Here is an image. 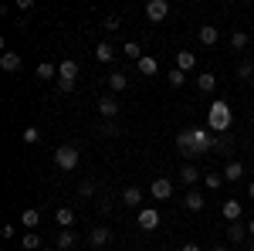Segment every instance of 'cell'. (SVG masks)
<instances>
[{
  "label": "cell",
  "mask_w": 254,
  "mask_h": 251,
  "mask_svg": "<svg viewBox=\"0 0 254 251\" xmlns=\"http://www.w3.org/2000/svg\"><path fill=\"white\" fill-rule=\"evenodd\" d=\"M214 146H217V136H210V129H203V126H196V129H183V133L176 136V150L187 156L190 163L203 160L207 153H214Z\"/></svg>",
  "instance_id": "1"
},
{
  "label": "cell",
  "mask_w": 254,
  "mask_h": 251,
  "mask_svg": "<svg viewBox=\"0 0 254 251\" xmlns=\"http://www.w3.org/2000/svg\"><path fill=\"white\" fill-rule=\"evenodd\" d=\"M231 105L224 102V98H217V102H210V112H207V129L210 133H227L231 129Z\"/></svg>",
  "instance_id": "2"
},
{
  "label": "cell",
  "mask_w": 254,
  "mask_h": 251,
  "mask_svg": "<svg viewBox=\"0 0 254 251\" xmlns=\"http://www.w3.org/2000/svg\"><path fill=\"white\" fill-rule=\"evenodd\" d=\"M78 146H71V143H64V146H58L55 150V163H58V170H64V173H71L75 167H78Z\"/></svg>",
  "instance_id": "3"
},
{
  "label": "cell",
  "mask_w": 254,
  "mask_h": 251,
  "mask_svg": "<svg viewBox=\"0 0 254 251\" xmlns=\"http://www.w3.org/2000/svg\"><path fill=\"white\" fill-rule=\"evenodd\" d=\"M146 17L153 20V24H163V20L170 17V0H149L146 3Z\"/></svg>",
  "instance_id": "4"
},
{
  "label": "cell",
  "mask_w": 254,
  "mask_h": 251,
  "mask_svg": "<svg viewBox=\"0 0 254 251\" xmlns=\"http://www.w3.org/2000/svg\"><path fill=\"white\" fill-rule=\"evenodd\" d=\"M136 221H139V228H142V231H156L159 221H163V214H159L156 207H142Z\"/></svg>",
  "instance_id": "5"
},
{
  "label": "cell",
  "mask_w": 254,
  "mask_h": 251,
  "mask_svg": "<svg viewBox=\"0 0 254 251\" xmlns=\"http://www.w3.org/2000/svg\"><path fill=\"white\" fill-rule=\"evenodd\" d=\"M149 193H153L156 200H170V197H173V183H170L166 176H156V180L149 183Z\"/></svg>",
  "instance_id": "6"
},
{
  "label": "cell",
  "mask_w": 254,
  "mask_h": 251,
  "mask_svg": "<svg viewBox=\"0 0 254 251\" xmlns=\"http://www.w3.org/2000/svg\"><path fill=\"white\" fill-rule=\"evenodd\" d=\"M98 116L102 119H116L119 116V98L116 95H98Z\"/></svg>",
  "instance_id": "7"
},
{
  "label": "cell",
  "mask_w": 254,
  "mask_h": 251,
  "mask_svg": "<svg viewBox=\"0 0 254 251\" xmlns=\"http://www.w3.org/2000/svg\"><path fill=\"white\" fill-rule=\"evenodd\" d=\"M20 65H24V61H20V55H17V51H10V48H7V51L0 55V68H3L7 75H14V72H20Z\"/></svg>",
  "instance_id": "8"
},
{
  "label": "cell",
  "mask_w": 254,
  "mask_h": 251,
  "mask_svg": "<svg viewBox=\"0 0 254 251\" xmlns=\"http://www.w3.org/2000/svg\"><path fill=\"white\" fill-rule=\"evenodd\" d=\"M78 78V61L75 58H64L58 65V82H75Z\"/></svg>",
  "instance_id": "9"
},
{
  "label": "cell",
  "mask_w": 254,
  "mask_h": 251,
  "mask_svg": "<svg viewBox=\"0 0 254 251\" xmlns=\"http://www.w3.org/2000/svg\"><path fill=\"white\" fill-rule=\"evenodd\" d=\"M220 173H224V180H231V183H237V180L244 176V163H241V160H227Z\"/></svg>",
  "instance_id": "10"
},
{
  "label": "cell",
  "mask_w": 254,
  "mask_h": 251,
  "mask_svg": "<svg viewBox=\"0 0 254 251\" xmlns=\"http://www.w3.org/2000/svg\"><path fill=\"white\" fill-rule=\"evenodd\" d=\"M109 241H112V231H109V228H92V231H88V245H92V248H105Z\"/></svg>",
  "instance_id": "11"
},
{
  "label": "cell",
  "mask_w": 254,
  "mask_h": 251,
  "mask_svg": "<svg viewBox=\"0 0 254 251\" xmlns=\"http://www.w3.org/2000/svg\"><path fill=\"white\" fill-rule=\"evenodd\" d=\"M196 88H200L203 95H214V88H217V75H214V72H200V75H196Z\"/></svg>",
  "instance_id": "12"
},
{
  "label": "cell",
  "mask_w": 254,
  "mask_h": 251,
  "mask_svg": "<svg viewBox=\"0 0 254 251\" xmlns=\"http://www.w3.org/2000/svg\"><path fill=\"white\" fill-rule=\"evenodd\" d=\"M220 211H224V217H227L231 224H237V221L244 217V207H241V200H224V207H220Z\"/></svg>",
  "instance_id": "13"
},
{
  "label": "cell",
  "mask_w": 254,
  "mask_h": 251,
  "mask_svg": "<svg viewBox=\"0 0 254 251\" xmlns=\"http://www.w3.org/2000/svg\"><path fill=\"white\" fill-rule=\"evenodd\" d=\"M136 68H139V75L149 78V75H156V72H159V61L153 58V55H142V58L136 61Z\"/></svg>",
  "instance_id": "14"
},
{
  "label": "cell",
  "mask_w": 254,
  "mask_h": 251,
  "mask_svg": "<svg viewBox=\"0 0 254 251\" xmlns=\"http://www.w3.org/2000/svg\"><path fill=\"white\" fill-rule=\"evenodd\" d=\"M183 204H187V211H203V204H207V197L200 190H187V197H183Z\"/></svg>",
  "instance_id": "15"
},
{
  "label": "cell",
  "mask_w": 254,
  "mask_h": 251,
  "mask_svg": "<svg viewBox=\"0 0 254 251\" xmlns=\"http://www.w3.org/2000/svg\"><path fill=\"white\" fill-rule=\"evenodd\" d=\"M180 180H183V187H193L196 180H200V170H196V163H183V167H180Z\"/></svg>",
  "instance_id": "16"
},
{
  "label": "cell",
  "mask_w": 254,
  "mask_h": 251,
  "mask_svg": "<svg viewBox=\"0 0 254 251\" xmlns=\"http://www.w3.org/2000/svg\"><path fill=\"white\" fill-rule=\"evenodd\" d=\"M55 221H58L61 231H71V224H75V211H71V207H58V211H55Z\"/></svg>",
  "instance_id": "17"
},
{
  "label": "cell",
  "mask_w": 254,
  "mask_h": 251,
  "mask_svg": "<svg viewBox=\"0 0 254 251\" xmlns=\"http://www.w3.org/2000/svg\"><path fill=\"white\" fill-rule=\"evenodd\" d=\"M20 224H24L27 231H34V228L41 224V211H38V207H27V211H20Z\"/></svg>",
  "instance_id": "18"
},
{
  "label": "cell",
  "mask_w": 254,
  "mask_h": 251,
  "mask_svg": "<svg viewBox=\"0 0 254 251\" xmlns=\"http://www.w3.org/2000/svg\"><path fill=\"white\" fill-rule=\"evenodd\" d=\"M196 38H200V44H207V48H214L217 41H220V31H217V27H210V24H203Z\"/></svg>",
  "instance_id": "19"
},
{
  "label": "cell",
  "mask_w": 254,
  "mask_h": 251,
  "mask_svg": "<svg viewBox=\"0 0 254 251\" xmlns=\"http://www.w3.org/2000/svg\"><path fill=\"white\" fill-rule=\"evenodd\" d=\"M109 88H112V92H126V88H129V75L116 68V72L109 75Z\"/></svg>",
  "instance_id": "20"
},
{
  "label": "cell",
  "mask_w": 254,
  "mask_h": 251,
  "mask_svg": "<svg viewBox=\"0 0 254 251\" xmlns=\"http://www.w3.org/2000/svg\"><path fill=\"white\" fill-rule=\"evenodd\" d=\"M95 61H102V65H112V61H116V48L102 41V44L95 48Z\"/></svg>",
  "instance_id": "21"
},
{
  "label": "cell",
  "mask_w": 254,
  "mask_h": 251,
  "mask_svg": "<svg viewBox=\"0 0 254 251\" xmlns=\"http://www.w3.org/2000/svg\"><path fill=\"white\" fill-rule=\"evenodd\" d=\"M122 204H126V207H139V204H142V190H139V187H126V190H122Z\"/></svg>",
  "instance_id": "22"
},
{
  "label": "cell",
  "mask_w": 254,
  "mask_h": 251,
  "mask_svg": "<svg viewBox=\"0 0 254 251\" xmlns=\"http://www.w3.org/2000/svg\"><path fill=\"white\" fill-rule=\"evenodd\" d=\"M248 238H251V234H248V228H244L241 221L227 228V241H234V245H241V241H248Z\"/></svg>",
  "instance_id": "23"
},
{
  "label": "cell",
  "mask_w": 254,
  "mask_h": 251,
  "mask_svg": "<svg viewBox=\"0 0 254 251\" xmlns=\"http://www.w3.org/2000/svg\"><path fill=\"white\" fill-rule=\"evenodd\" d=\"M55 248H58V251H71V248H75V231H58Z\"/></svg>",
  "instance_id": "24"
},
{
  "label": "cell",
  "mask_w": 254,
  "mask_h": 251,
  "mask_svg": "<svg viewBox=\"0 0 254 251\" xmlns=\"http://www.w3.org/2000/svg\"><path fill=\"white\" fill-rule=\"evenodd\" d=\"M176 68H180V72H193V68H196V55L180 51V55H176Z\"/></svg>",
  "instance_id": "25"
},
{
  "label": "cell",
  "mask_w": 254,
  "mask_h": 251,
  "mask_svg": "<svg viewBox=\"0 0 254 251\" xmlns=\"http://www.w3.org/2000/svg\"><path fill=\"white\" fill-rule=\"evenodd\" d=\"M20 248H24V251H41L44 245H41V238H38L34 231H27L24 238H20Z\"/></svg>",
  "instance_id": "26"
},
{
  "label": "cell",
  "mask_w": 254,
  "mask_h": 251,
  "mask_svg": "<svg viewBox=\"0 0 254 251\" xmlns=\"http://www.w3.org/2000/svg\"><path fill=\"white\" fill-rule=\"evenodd\" d=\"M38 78H44V82L58 78V65H51V61H41V65H38Z\"/></svg>",
  "instance_id": "27"
},
{
  "label": "cell",
  "mask_w": 254,
  "mask_h": 251,
  "mask_svg": "<svg viewBox=\"0 0 254 251\" xmlns=\"http://www.w3.org/2000/svg\"><path fill=\"white\" fill-rule=\"evenodd\" d=\"M248 34H244V31H234V34H231V48H234V51H244V48H248Z\"/></svg>",
  "instance_id": "28"
},
{
  "label": "cell",
  "mask_w": 254,
  "mask_h": 251,
  "mask_svg": "<svg viewBox=\"0 0 254 251\" xmlns=\"http://www.w3.org/2000/svg\"><path fill=\"white\" fill-rule=\"evenodd\" d=\"M166 82H170V88H183V82H187V72H180V68H173V72L166 75Z\"/></svg>",
  "instance_id": "29"
},
{
  "label": "cell",
  "mask_w": 254,
  "mask_h": 251,
  "mask_svg": "<svg viewBox=\"0 0 254 251\" xmlns=\"http://www.w3.org/2000/svg\"><path fill=\"white\" fill-rule=\"evenodd\" d=\"M122 55H129V58H142V44L139 41H126V48H122Z\"/></svg>",
  "instance_id": "30"
},
{
  "label": "cell",
  "mask_w": 254,
  "mask_h": 251,
  "mask_svg": "<svg viewBox=\"0 0 254 251\" xmlns=\"http://www.w3.org/2000/svg\"><path fill=\"white\" fill-rule=\"evenodd\" d=\"M20 139H24L27 146H34V143H38V139H41V129H38V126H27V129L20 133Z\"/></svg>",
  "instance_id": "31"
},
{
  "label": "cell",
  "mask_w": 254,
  "mask_h": 251,
  "mask_svg": "<svg viewBox=\"0 0 254 251\" xmlns=\"http://www.w3.org/2000/svg\"><path fill=\"white\" fill-rule=\"evenodd\" d=\"M251 75H254V65L248 58H241V61H237V78H244V82H248Z\"/></svg>",
  "instance_id": "32"
},
{
  "label": "cell",
  "mask_w": 254,
  "mask_h": 251,
  "mask_svg": "<svg viewBox=\"0 0 254 251\" xmlns=\"http://www.w3.org/2000/svg\"><path fill=\"white\" fill-rule=\"evenodd\" d=\"M203 183H207V190H220V183H224V173H207V176H203Z\"/></svg>",
  "instance_id": "33"
},
{
  "label": "cell",
  "mask_w": 254,
  "mask_h": 251,
  "mask_svg": "<svg viewBox=\"0 0 254 251\" xmlns=\"http://www.w3.org/2000/svg\"><path fill=\"white\" fill-rule=\"evenodd\" d=\"M78 193H81V197H95V183H92V180H81Z\"/></svg>",
  "instance_id": "34"
},
{
  "label": "cell",
  "mask_w": 254,
  "mask_h": 251,
  "mask_svg": "<svg viewBox=\"0 0 254 251\" xmlns=\"http://www.w3.org/2000/svg\"><path fill=\"white\" fill-rule=\"evenodd\" d=\"M102 136H119V126L112 122V119H105V122H102Z\"/></svg>",
  "instance_id": "35"
},
{
  "label": "cell",
  "mask_w": 254,
  "mask_h": 251,
  "mask_svg": "<svg viewBox=\"0 0 254 251\" xmlns=\"http://www.w3.org/2000/svg\"><path fill=\"white\" fill-rule=\"evenodd\" d=\"M231 146H234V143H231V136H224V139H217V153H231Z\"/></svg>",
  "instance_id": "36"
},
{
  "label": "cell",
  "mask_w": 254,
  "mask_h": 251,
  "mask_svg": "<svg viewBox=\"0 0 254 251\" xmlns=\"http://www.w3.org/2000/svg\"><path fill=\"white\" fill-rule=\"evenodd\" d=\"M102 27H105V31H119V17H116V14H109V17L102 20Z\"/></svg>",
  "instance_id": "37"
},
{
  "label": "cell",
  "mask_w": 254,
  "mask_h": 251,
  "mask_svg": "<svg viewBox=\"0 0 254 251\" xmlns=\"http://www.w3.org/2000/svg\"><path fill=\"white\" fill-rule=\"evenodd\" d=\"M98 211H102V214H109V211H112V200H109V197H105V193H102V197H98Z\"/></svg>",
  "instance_id": "38"
},
{
  "label": "cell",
  "mask_w": 254,
  "mask_h": 251,
  "mask_svg": "<svg viewBox=\"0 0 254 251\" xmlns=\"http://www.w3.org/2000/svg\"><path fill=\"white\" fill-rule=\"evenodd\" d=\"M58 92H61V95H68V92H75V82H58Z\"/></svg>",
  "instance_id": "39"
},
{
  "label": "cell",
  "mask_w": 254,
  "mask_h": 251,
  "mask_svg": "<svg viewBox=\"0 0 254 251\" xmlns=\"http://www.w3.org/2000/svg\"><path fill=\"white\" fill-rule=\"evenodd\" d=\"M0 238H7V241H10V238H14V224H3V228H0Z\"/></svg>",
  "instance_id": "40"
},
{
  "label": "cell",
  "mask_w": 254,
  "mask_h": 251,
  "mask_svg": "<svg viewBox=\"0 0 254 251\" xmlns=\"http://www.w3.org/2000/svg\"><path fill=\"white\" fill-rule=\"evenodd\" d=\"M14 7H17L20 14H24V10H31V7H34V3H31V0H17V3H14Z\"/></svg>",
  "instance_id": "41"
},
{
  "label": "cell",
  "mask_w": 254,
  "mask_h": 251,
  "mask_svg": "<svg viewBox=\"0 0 254 251\" xmlns=\"http://www.w3.org/2000/svg\"><path fill=\"white\" fill-rule=\"evenodd\" d=\"M248 197H251V200H254V180H251V183H248Z\"/></svg>",
  "instance_id": "42"
},
{
  "label": "cell",
  "mask_w": 254,
  "mask_h": 251,
  "mask_svg": "<svg viewBox=\"0 0 254 251\" xmlns=\"http://www.w3.org/2000/svg\"><path fill=\"white\" fill-rule=\"evenodd\" d=\"M248 234H251V238H254V217H251V221H248Z\"/></svg>",
  "instance_id": "43"
},
{
  "label": "cell",
  "mask_w": 254,
  "mask_h": 251,
  "mask_svg": "<svg viewBox=\"0 0 254 251\" xmlns=\"http://www.w3.org/2000/svg\"><path fill=\"white\" fill-rule=\"evenodd\" d=\"M180 251H200V248H196V245H183Z\"/></svg>",
  "instance_id": "44"
},
{
  "label": "cell",
  "mask_w": 254,
  "mask_h": 251,
  "mask_svg": "<svg viewBox=\"0 0 254 251\" xmlns=\"http://www.w3.org/2000/svg\"><path fill=\"white\" fill-rule=\"evenodd\" d=\"M210 251H227V248H210Z\"/></svg>",
  "instance_id": "45"
},
{
  "label": "cell",
  "mask_w": 254,
  "mask_h": 251,
  "mask_svg": "<svg viewBox=\"0 0 254 251\" xmlns=\"http://www.w3.org/2000/svg\"><path fill=\"white\" fill-rule=\"evenodd\" d=\"M41 251H55V248H41Z\"/></svg>",
  "instance_id": "46"
},
{
  "label": "cell",
  "mask_w": 254,
  "mask_h": 251,
  "mask_svg": "<svg viewBox=\"0 0 254 251\" xmlns=\"http://www.w3.org/2000/svg\"><path fill=\"white\" fill-rule=\"evenodd\" d=\"M251 116H254V112H251Z\"/></svg>",
  "instance_id": "47"
}]
</instances>
